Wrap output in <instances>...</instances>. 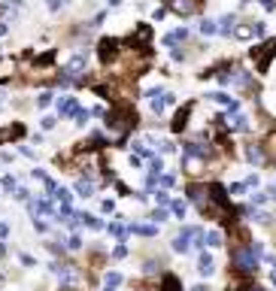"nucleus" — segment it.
<instances>
[{
  "label": "nucleus",
  "mask_w": 276,
  "mask_h": 291,
  "mask_svg": "<svg viewBox=\"0 0 276 291\" xmlns=\"http://www.w3.org/2000/svg\"><path fill=\"white\" fill-rule=\"evenodd\" d=\"M188 197H191V203L201 210V216H204V219L222 222V219L228 216V203H219V200L213 197V191H210V188H201V185H188Z\"/></svg>",
  "instance_id": "1"
},
{
  "label": "nucleus",
  "mask_w": 276,
  "mask_h": 291,
  "mask_svg": "<svg viewBox=\"0 0 276 291\" xmlns=\"http://www.w3.org/2000/svg\"><path fill=\"white\" fill-rule=\"evenodd\" d=\"M134 124H137V115H134V109L128 103H122V106H115V109L106 112V128H109L112 137H125Z\"/></svg>",
  "instance_id": "2"
},
{
  "label": "nucleus",
  "mask_w": 276,
  "mask_h": 291,
  "mask_svg": "<svg viewBox=\"0 0 276 291\" xmlns=\"http://www.w3.org/2000/svg\"><path fill=\"white\" fill-rule=\"evenodd\" d=\"M258 255L252 252V246H240V249H234L231 252V267L240 273V276H252V273H258Z\"/></svg>",
  "instance_id": "3"
},
{
  "label": "nucleus",
  "mask_w": 276,
  "mask_h": 291,
  "mask_svg": "<svg viewBox=\"0 0 276 291\" xmlns=\"http://www.w3.org/2000/svg\"><path fill=\"white\" fill-rule=\"evenodd\" d=\"M219 82L222 85H237V88H252V76L246 73V70H240V67H225L222 73H219Z\"/></svg>",
  "instance_id": "4"
},
{
  "label": "nucleus",
  "mask_w": 276,
  "mask_h": 291,
  "mask_svg": "<svg viewBox=\"0 0 276 291\" xmlns=\"http://www.w3.org/2000/svg\"><path fill=\"white\" fill-rule=\"evenodd\" d=\"M276 55V39H267V43H261L258 49H252V58H255V64H258V70H267L270 67V58Z\"/></svg>",
  "instance_id": "5"
},
{
  "label": "nucleus",
  "mask_w": 276,
  "mask_h": 291,
  "mask_svg": "<svg viewBox=\"0 0 276 291\" xmlns=\"http://www.w3.org/2000/svg\"><path fill=\"white\" fill-rule=\"evenodd\" d=\"M182 152H185V158H198V161H210V155H213V149H210V146L194 143V140L182 143Z\"/></svg>",
  "instance_id": "6"
},
{
  "label": "nucleus",
  "mask_w": 276,
  "mask_h": 291,
  "mask_svg": "<svg viewBox=\"0 0 276 291\" xmlns=\"http://www.w3.org/2000/svg\"><path fill=\"white\" fill-rule=\"evenodd\" d=\"M198 231H201V228H182V231L173 237V252H182V255H185V252L191 249V240H194Z\"/></svg>",
  "instance_id": "7"
},
{
  "label": "nucleus",
  "mask_w": 276,
  "mask_h": 291,
  "mask_svg": "<svg viewBox=\"0 0 276 291\" xmlns=\"http://www.w3.org/2000/svg\"><path fill=\"white\" fill-rule=\"evenodd\" d=\"M167 103H173V94H167V91H158V88H155V91H149V109H152L155 115H161Z\"/></svg>",
  "instance_id": "8"
},
{
  "label": "nucleus",
  "mask_w": 276,
  "mask_h": 291,
  "mask_svg": "<svg viewBox=\"0 0 276 291\" xmlns=\"http://www.w3.org/2000/svg\"><path fill=\"white\" fill-rule=\"evenodd\" d=\"M167 6H170V12H176V15H194V12L201 9V0H170Z\"/></svg>",
  "instance_id": "9"
},
{
  "label": "nucleus",
  "mask_w": 276,
  "mask_h": 291,
  "mask_svg": "<svg viewBox=\"0 0 276 291\" xmlns=\"http://www.w3.org/2000/svg\"><path fill=\"white\" fill-rule=\"evenodd\" d=\"M119 52H122V49H119V43H115V39H103V43H100V49H97L100 61H106V64H109V61H115V58H119Z\"/></svg>",
  "instance_id": "10"
},
{
  "label": "nucleus",
  "mask_w": 276,
  "mask_h": 291,
  "mask_svg": "<svg viewBox=\"0 0 276 291\" xmlns=\"http://www.w3.org/2000/svg\"><path fill=\"white\" fill-rule=\"evenodd\" d=\"M222 121H225V128H228V131H237V134L249 131V118H246V115H240V112H234V115H228V118H222Z\"/></svg>",
  "instance_id": "11"
},
{
  "label": "nucleus",
  "mask_w": 276,
  "mask_h": 291,
  "mask_svg": "<svg viewBox=\"0 0 276 291\" xmlns=\"http://www.w3.org/2000/svg\"><path fill=\"white\" fill-rule=\"evenodd\" d=\"M231 243H234V249H240V246H249L252 240H249V234H246V228H240V225H234V228H231Z\"/></svg>",
  "instance_id": "12"
},
{
  "label": "nucleus",
  "mask_w": 276,
  "mask_h": 291,
  "mask_svg": "<svg viewBox=\"0 0 276 291\" xmlns=\"http://www.w3.org/2000/svg\"><path fill=\"white\" fill-rule=\"evenodd\" d=\"M213 270H216V261H213V255L201 252V258H198V273H201V276H213Z\"/></svg>",
  "instance_id": "13"
},
{
  "label": "nucleus",
  "mask_w": 276,
  "mask_h": 291,
  "mask_svg": "<svg viewBox=\"0 0 276 291\" xmlns=\"http://www.w3.org/2000/svg\"><path fill=\"white\" fill-rule=\"evenodd\" d=\"M58 112H61V115H76V112H79L76 97H61V100H58Z\"/></svg>",
  "instance_id": "14"
},
{
  "label": "nucleus",
  "mask_w": 276,
  "mask_h": 291,
  "mask_svg": "<svg viewBox=\"0 0 276 291\" xmlns=\"http://www.w3.org/2000/svg\"><path fill=\"white\" fill-rule=\"evenodd\" d=\"M246 158H249L252 164H264V158H267V155H264V149H261V146H255V143H252V146H246Z\"/></svg>",
  "instance_id": "15"
},
{
  "label": "nucleus",
  "mask_w": 276,
  "mask_h": 291,
  "mask_svg": "<svg viewBox=\"0 0 276 291\" xmlns=\"http://www.w3.org/2000/svg\"><path fill=\"white\" fill-rule=\"evenodd\" d=\"M234 27H237V15H225L222 21H219V33H234Z\"/></svg>",
  "instance_id": "16"
},
{
  "label": "nucleus",
  "mask_w": 276,
  "mask_h": 291,
  "mask_svg": "<svg viewBox=\"0 0 276 291\" xmlns=\"http://www.w3.org/2000/svg\"><path fill=\"white\" fill-rule=\"evenodd\" d=\"M185 39H188V30H185V27H179V30H173V33L164 36L167 46H176V43H185Z\"/></svg>",
  "instance_id": "17"
},
{
  "label": "nucleus",
  "mask_w": 276,
  "mask_h": 291,
  "mask_svg": "<svg viewBox=\"0 0 276 291\" xmlns=\"http://www.w3.org/2000/svg\"><path fill=\"white\" fill-rule=\"evenodd\" d=\"M76 194H79V197H91V194H94V182H91V179H79V182H76Z\"/></svg>",
  "instance_id": "18"
},
{
  "label": "nucleus",
  "mask_w": 276,
  "mask_h": 291,
  "mask_svg": "<svg viewBox=\"0 0 276 291\" xmlns=\"http://www.w3.org/2000/svg\"><path fill=\"white\" fill-rule=\"evenodd\" d=\"M15 137H21V124H12V128H0V143H9V140H15Z\"/></svg>",
  "instance_id": "19"
},
{
  "label": "nucleus",
  "mask_w": 276,
  "mask_h": 291,
  "mask_svg": "<svg viewBox=\"0 0 276 291\" xmlns=\"http://www.w3.org/2000/svg\"><path fill=\"white\" fill-rule=\"evenodd\" d=\"M234 36H237V39H252V36H255V24H240V27H234Z\"/></svg>",
  "instance_id": "20"
},
{
  "label": "nucleus",
  "mask_w": 276,
  "mask_h": 291,
  "mask_svg": "<svg viewBox=\"0 0 276 291\" xmlns=\"http://www.w3.org/2000/svg\"><path fill=\"white\" fill-rule=\"evenodd\" d=\"M188 115H191V109L185 106V109H179L176 112V118H173V131H182L185 124H188Z\"/></svg>",
  "instance_id": "21"
},
{
  "label": "nucleus",
  "mask_w": 276,
  "mask_h": 291,
  "mask_svg": "<svg viewBox=\"0 0 276 291\" xmlns=\"http://www.w3.org/2000/svg\"><path fill=\"white\" fill-rule=\"evenodd\" d=\"M131 234H140V237H155L158 228L155 225H131Z\"/></svg>",
  "instance_id": "22"
},
{
  "label": "nucleus",
  "mask_w": 276,
  "mask_h": 291,
  "mask_svg": "<svg viewBox=\"0 0 276 291\" xmlns=\"http://www.w3.org/2000/svg\"><path fill=\"white\" fill-rule=\"evenodd\" d=\"M158 291H182V285H179V279H176V276H164Z\"/></svg>",
  "instance_id": "23"
},
{
  "label": "nucleus",
  "mask_w": 276,
  "mask_h": 291,
  "mask_svg": "<svg viewBox=\"0 0 276 291\" xmlns=\"http://www.w3.org/2000/svg\"><path fill=\"white\" fill-rule=\"evenodd\" d=\"M170 210H173V216H176V219H185L188 203H185V200H170Z\"/></svg>",
  "instance_id": "24"
},
{
  "label": "nucleus",
  "mask_w": 276,
  "mask_h": 291,
  "mask_svg": "<svg viewBox=\"0 0 276 291\" xmlns=\"http://www.w3.org/2000/svg\"><path fill=\"white\" fill-rule=\"evenodd\" d=\"M201 33H204V36H213V33H219V24L210 21V18H204V21H201Z\"/></svg>",
  "instance_id": "25"
},
{
  "label": "nucleus",
  "mask_w": 276,
  "mask_h": 291,
  "mask_svg": "<svg viewBox=\"0 0 276 291\" xmlns=\"http://www.w3.org/2000/svg\"><path fill=\"white\" fill-rule=\"evenodd\" d=\"M149 36H152V30L143 24V27H137V30H134V36H131V39H137V43H149Z\"/></svg>",
  "instance_id": "26"
},
{
  "label": "nucleus",
  "mask_w": 276,
  "mask_h": 291,
  "mask_svg": "<svg viewBox=\"0 0 276 291\" xmlns=\"http://www.w3.org/2000/svg\"><path fill=\"white\" fill-rule=\"evenodd\" d=\"M82 225H88L91 231H100V228H103V222L94 219V216H88V213H82Z\"/></svg>",
  "instance_id": "27"
},
{
  "label": "nucleus",
  "mask_w": 276,
  "mask_h": 291,
  "mask_svg": "<svg viewBox=\"0 0 276 291\" xmlns=\"http://www.w3.org/2000/svg\"><path fill=\"white\" fill-rule=\"evenodd\" d=\"M222 243H225V237H222L219 231H210V234H207V246H213V249H216V246H222Z\"/></svg>",
  "instance_id": "28"
},
{
  "label": "nucleus",
  "mask_w": 276,
  "mask_h": 291,
  "mask_svg": "<svg viewBox=\"0 0 276 291\" xmlns=\"http://www.w3.org/2000/svg\"><path fill=\"white\" fill-rule=\"evenodd\" d=\"M52 197H55L58 203H70V197H73V194H70L67 188H55V194H52Z\"/></svg>",
  "instance_id": "29"
},
{
  "label": "nucleus",
  "mask_w": 276,
  "mask_h": 291,
  "mask_svg": "<svg viewBox=\"0 0 276 291\" xmlns=\"http://www.w3.org/2000/svg\"><path fill=\"white\" fill-rule=\"evenodd\" d=\"M52 100H55V97H52L49 91H43V94L36 97V106H40V109H46V106H52Z\"/></svg>",
  "instance_id": "30"
},
{
  "label": "nucleus",
  "mask_w": 276,
  "mask_h": 291,
  "mask_svg": "<svg viewBox=\"0 0 276 291\" xmlns=\"http://www.w3.org/2000/svg\"><path fill=\"white\" fill-rule=\"evenodd\" d=\"M149 219L158 225V222H164V219H167V210H164V206H158V210H152V216H149Z\"/></svg>",
  "instance_id": "31"
},
{
  "label": "nucleus",
  "mask_w": 276,
  "mask_h": 291,
  "mask_svg": "<svg viewBox=\"0 0 276 291\" xmlns=\"http://www.w3.org/2000/svg\"><path fill=\"white\" fill-rule=\"evenodd\" d=\"M122 285V276L119 273H106V288H119Z\"/></svg>",
  "instance_id": "32"
},
{
  "label": "nucleus",
  "mask_w": 276,
  "mask_h": 291,
  "mask_svg": "<svg viewBox=\"0 0 276 291\" xmlns=\"http://www.w3.org/2000/svg\"><path fill=\"white\" fill-rule=\"evenodd\" d=\"M243 191H246V182H234V185L228 188V194H231V197H237V194H243Z\"/></svg>",
  "instance_id": "33"
},
{
  "label": "nucleus",
  "mask_w": 276,
  "mask_h": 291,
  "mask_svg": "<svg viewBox=\"0 0 276 291\" xmlns=\"http://www.w3.org/2000/svg\"><path fill=\"white\" fill-rule=\"evenodd\" d=\"M67 249H82V237H79V234H73V237L67 240Z\"/></svg>",
  "instance_id": "34"
},
{
  "label": "nucleus",
  "mask_w": 276,
  "mask_h": 291,
  "mask_svg": "<svg viewBox=\"0 0 276 291\" xmlns=\"http://www.w3.org/2000/svg\"><path fill=\"white\" fill-rule=\"evenodd\" d=\"M100 267H103V255L94 252V255H91V270H100Z\"/></svg>",
  "instance_id": "35"
},
{
  "label": "nucleus",
  "mask_w": 276,
  "mask_h": 291,
  "mask_svg": "<svg viewBox=\"0 0 276 291\" xmlns=\"http://www.w3.org/2000/svg\"><path fill=\"white\" fill-rule=\"evenodd\" d=\"M88 115H91L88 109H79V112H76L73 118H76V124H85V121H88Z\"/></svg>",
  "instance_id": "36"
},
{
  "label": "nucleus",
  "mask_w": 276,
  "mask_h": 291,
  "mask_svg": "<svg viewBox=\"0 0 276 291\" xmlns=\"http://www.w3.org/2000/svg\"><path fill=\"white\" fill-rule=\"evenodd\" d=\"M125 255H128V246H122V243H119V246L112 249V258H125Z\"/></svg>",
  "instance_id": "37"
},
{
  "label": "nucleus",
  "mask_w": 276,
  "mask_h": 291,
  "mask_svg": "<svg viewBox=\"0 0 276 291\" xmlns=\"http://www.w3.org/2000/svg\"><path fill=\"white\" fill-rule=\"evenodd\" d=\"M3 191H15V179H12V176L3 179Z\"/></svg>",
  "instance_id": "38"
},
{
  "label": "nucleus",
  "mask_w": 276,
  "mask_h": 291,
  "mask_svg": "<svg viewBox=\"0 0 276 291\" xmlns=\"http://www.w3.org/2000/svg\"><path fill=\"white\" fill-rule=\"evenodd\" d=\"M155 197H158V203H161V206H167V203H170V194H167V191H158Z\"/></svg>",
  "instance_id": "39"
},
{
  "label": "nucleus",
  "mask_w": 276,
  "mask_h": 291,
  "mask_svg": "<svg viewBox=\"0 0 276 291\" xmlns=\"http://www.w3.org/2000/svg\"><path fill=\"white\" fill-rule=\"evenodd\" d=\"M264 30H267V24L264 21H255V36H264Z\"/></svg>",
  "instance_id": "40"
},
{
  "label": "nucleus",
  "mask_w": 276,
  "mask_h": 291,
  "mask_svg": "<svg viewBox=\"0 0 276 291\" xmlns=\"http://www.w3.org/2000/svg\"><path fill=\"white\" fill-rule=\"evenodd\" d=\"M43 128L52 131V128H55V115H46V118H43Z\"/></svg>",
  "instance_id": "41"
},
{
  "label": "nucleus",
  "mask_w": 276,
  "mask_h": 291,
  "mask_svg": "<svg viewBox=\"0 0 276 291\" xmlns=\"http://www.w3.org/2000/svg\"><path fill=\"white\" fill-rule=\"evenodd\" d=\"M164 170V164H161V158H152V173H161Z\"/></svg>",
  "instance_id": "42"
},
{
  "label": "nucleus",
  "mask_w": 276,
  "mask_h": 291,
  "mask_svg": "<svg viewBox=\"0 0 276 291\" xmlns=\"http://www.w3.org/2000/svg\"><path fill=\"white\" fill-rule=\"evenodd\" d=\"M161 185H164V188H170V185H173V176H170V173H164V176H161Z\"/></svg>",
  "instance_id": "43"
},
{
  "label": "nucleus",
  "mask_w": 276,
  "mask_h": 291,
  "mask_svg": "<svg viewBox=\"0 0 276 291\" xmlns=\"http://www.w3.org/2000/svg\"><path fill=\"white\" fill-rule=\"evenodd\" d=\"M27 194H30L27 188H15V197H18V200H27Z\"/></svg>",
  "instance_id": "44"
},
{
  "label": "nucleus",
  "mask_w": 276,
  "mask_h": 291,
  "mask_svg": "<svg viewBox=\"0 0 276 291\" xmlns=\"http://www.w3.org/2000/svg\"><path fill=\"white\" fill-rule=\"evenodd\" d=\"M267 200H270V197H267V191H261V194H255V203H258V206H261V203H267Z\"/></svg>",
  "instance_id": "45"
},
{
  "label": "nucleus",
  "mask_w": 276,
  "mask_h": 291,
  "mask_svg": "<svg viewBox=\"0 0 276 291\" xmlns=\"http://www.w3.org/2000/svg\"><path fill=\"white\" fill-rule=\"evenodd\" d=\"M61 6H64V0H49V9H52V12H58Z\"/></svg>",
  "instance_id": "46"
},
{
  "label": "nucleus",
  "mask_w": 276,
  "mask_h": 291,
  "mask_svg": "<svg viewBox=\"0 0 276 291\" xmlns=\"http://www.w3.org/2000/svg\"><path fill=\"white\" fill-rule=\"evenodd\" d=\"M267 152H270V155H276V134L267 140Z\"/></svg>",
  "instance_id": "47"
},
{
  "label": "nucleus",
  "mask_w": 276,
  "mask_h": 291,
  "mask_svg": "<svg viewBox=\"0 0 276 291\" xmlns=\"http://www.w3.org/2000/svg\"><path fill=\"white\" fill-rule=\"evenodd\" d=\"M49 249H52L55 255H64V246H58V243H49Z\"/></svg>",
  "instance_id": "48"
},
{
  "label": "nucleus",
  "mask_w": 276,
  "mask_h": 291,
  "mask_svg": "<svg viewBox=\"0 0 276 291\" xmlns=\"http://www.w3.org/2000/svg\"><path fill=\"white\" fill-rule=\"evenodd\" d=\"M261 6H264V9H270V12H273V9H276V0H261Z\"/></svg>",
  "instance_id": "49"
},
{
  "label": "nucleus",
  "mask_w": 276,
  "mask_h": 291,
  "mask_svg": "<svg viewBox=\"0 0 276 291\" xmlns=\"http://www.w3.org/2000/svg\"><path fill=\"white\" fill-rule=\"evenodd\" d=\"M6 234H9V228H6V225H3V222H0V240H3V237H6Z\"/></svg>",
  "instance_id": "50"
},
{
  "label": "nucleus",
  "mask_w": 276,
  "mask_h": 291,
  "mask_svg": "<svg viewBox=\"0 0 276 291\" xmlns=\"http://www.w3.org/2000/svg\"><path fill=\"white\" fill-rule=\"evenodd\" d=\"M3 255H6V243L0 240V258H3Z\"/></svg>",
  "instance_id": "51"
},
{
  "label": "nucleus",
  "mask_w": 276,
  "mask_h": 291,
  "mask_svg": "<svg viewBox=\"0 0 276 291\" xmlns=\"http://www.w3.org/2000/svg\"><path fill=\"white\" fill-rule=\"evenodd\" d=\"M243 291H264L261 285H249V288H243Z\"/></svg>",
  "instance_id": "52"
},
{
  "label": "nucleus",
  "mask_w": 276,
  "mask_h": 291,
  "mask_svg": "<svg viewBox=\"0 0 276 291\" xmlns=\"http://www.w3.org/2000/svg\"><path fill=\"white\" fill-rule=\"evenodd\" d=\"M191 291H210V288H207V285H194Z\"/></svg>",
  "instance_id": "53"
},
{
  "label": "nucleus",
  "mask_w": 276,
  "mask_h": 291,
  "mask_svg": "<svg viewBox=\"0 0 276 291\" xmlns=\"http://www.w3.org/2000/svg\"><path fill=\"white\" fill-rule=\"evenodd\" d=\"M119 3H122V0H109V6H119Z\"/></svg>",
  "instance_id": "54"
},
{
  "label": "nucleus",
  "mask_w": 276,
  "mask_h": 291,
  "mask_svg": "<svg viewBox=\"0 0 276 291\" xmlns=\"http://www.w3.org/2000/svg\"><path fill=\"white\" fill-rule=\"evenodd\" d=\"M61 291H76V288H61Z\"/></svg>",
  "instance_id": "55"
},
{
  "label": "nucleus",
  "mask_w": 276,
  "mask_h": 291,
  "mask_svg": "<svg viewBox=\"0 0 276 291\" xmlns=\"http://www.w3.org/2000/svg\"><path fill=\"white\" fill-rule=\"evenodd\" d=\"M273 282H276V270H273Z\"/></svg>",
  "instance_id": "56"
},
{
  "label": "nucleus",
  "mask_w": 276,
  "mask_h": 291,
  "mask_svg": "<svg viewBox=\"0 0 276 291\" xmlns=\"http://www.w3.org/2000/svg\"><path fill=\"white\" fill-rule=\"evenodd\" d=\"M103 291H112V288H103Z\"/></svg>",
  "instance_id": "57"
},
{
  "label": "nucleus",
  "mask_w": 276,
  "mask_h": 291,
  "mask_svg": "<svg viewBox=\"0 0 276 291\" xmlns=\"http://www.w3.org/2000/svg\"><path fill=\"white\" fill-rule=\"evenodd\" d=\"M64 3H70V0H64Z\"/></svg>",
  "instance_id": "58"
},
{
  "label": "nucleus",
  "mask_w": 276,
  "mask_h": 291,
  "mask_svg": "<svg viewBox=\"0 0 276 291\" xmlns=\"http://www.w3.org/2000/svg\"><path fill=\"white\" fill-rule=\"evenodd\" d=\"M273 237H276V231H273Z\"/></svg>",
  "instance_id": "59"
},
{
  "label": "nucleus",
  "mask_w": 276,
  "mask_h": 291,
  "mask_svg": "<svg viewBox=\"0 0 276 291\" xmlns=\"http://www.w3.org/2000/svg\"><path fill=\"white\" fill-rule=\"evenodd\" d=\"M0 97H3V94H0Z\"/></svg>",
  "instance_id": "60"
}]
</instances>
